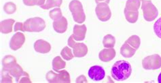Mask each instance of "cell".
Listing matches in <instances>:
<instances>
[{
  "label": "cell",
  "mask_w": 161,
  "mask_h": 83,
  "mask_svg": "<svg viewBox=\"0 0 161 83\" xmlns=\"http://www.w3.org/2000/svg\"><path fill=\"white\" fill-rule=\"evenodd\" d=\"M132 73V67L129 62L125 60L116 61L111 70V75L116 81H124L128 79Z\"/></svg>",
  "instance_id": "obj_1"
},
{
  "label": "cell",
  "mask_w": 161,
  "mask_h": 83,
  "mask_svg": "<svg viewBox=\"0 0 161 83\" xmlns=\"http://www.w3.org/2000/svg\"><path fill=\"white\" fill-rule=\"evenodd\" d=\"M141 3V0H127L124 10L127 22L131 24L137 22L139 17L138 10Z\"/></svg>",
  "instance_id": "obj_2"
},
{
  "label": "cell",
  "mask_w": 161,
  "mask_h": 83,
  "mask_svg": "<svg viewBox=\"0 0 161 83\" xmlns=\"http://www.w3.org/2000/svg\"><path fill=\"white\" fill-rule=\"evenodd\" d=\"M69 8L76 23L82 24L86 20V15L82 4L79 0H72L69 4Z\"/></svg>",
  "instance_id": "obj_3"
},
{
  "label": "cell",
  "mask_w": 161,
  "mask_h": 83,
  "mask_svg": "<svg viewBox=\"0 0 161 83\" xmlns=\"http://www.w3.org/2000/svg\"><path fill=\"white\" fill-rule=\"evenodd\" d=\"M143 18L147 22H152L158 16V10L150 0H141Z\"/></svg>",
  "instance_id": "obj_4"
},
{
  "label": "cell",
  "mask_w": 161,
  "mask_h": 83,
  "mask_svg": "<svg viewBox=\"0 0 161 83\" xmlns=\"http://www.w3.org/2000/svg\"><path fill=\"white\" fill-rule=\"evenodd\" d=\"M46 28V22L40 17H35L27 19L23 23V32H39L44 31Z\"/></svg>",
  "instance_id": "obj_5"
},
{
  "label": "cell",
  "mask_w": 161,
  "mask_h": 83,
  "mask_svg": "<svg viewBox=\"0 0 161 83\" xmlns=\"http://www.w3.org/2000/svg\"><path fill=\"white\" fill-rule=\"evenodd\" d=\"M46 80L50 83H69L70 75L66 70H60L58 73L50 70L46 75Z\"/></svg>",
  "instance_id": "obj_6"
},
{
  "label": "cell",
  "mask_w": 161,
  "mask_h": 83,
  "mask_svg": "<svg viewBox=\"0 0 161 83\" xmlns=\"http://www.w3.org/2000/svg\"><path fill=\"white\" fill-rule=\"evenodd\" d=\"M68 45L73 48V53L75 57H83L88 53V47L83 43H77L74 39L73 35H71L68 39Z\"/></svg>",
  "instance_id": "obj_7"
},
{
  "label": "cell",
  "mask_w": 161,
  "mask_h": 83,
  "mask_svg": "<svg viewBox=\"0 0 161 83\" xmlns=\"http://www.w3.org/2000/svg\"><path fill=\"white\" fill-rule=\"evenodd\" d=\"M142 66L145 70H158L161 68V57L158 54L148 56L143 59Z\"/></svg>",
  "instance_id": "obj_8"
},
{
  "label": "cell",
  "mask_w": 161,
  "mask_h": 83,
  "mask_svg": "<svg viewBox=\"0 0 161 83\" xmlns=\"http://www.w3.org/2000/svg\"><path fill=\"white\" fill-rule=\"evenodd\" d=\"M95 12L97 18L101 22H107L111 18L112 12L107 3L101 2L97 3Z\"/></svg>",
  "instance_id": "obj_9"
},
{
  "label": "cell",
  "mask_w": 161,
  "mask_h": 83,
  "mask_svg": "<svg viewBox=\"0 0 161 83\" xmlns=\"http://www.w3.org/2000/svg\"><path fill=\"white\" fill-rule=\"evenodd\" d=\"M88 75L94 81H102L105 76V72L103 67L100 66H93L88 70Z\"/></svg>",
  "instance_id": "obj_10"
},
{
  "label": "cell",
  "mask_w": 161,
  "mask_h": 83,
  "mask_svg": "<svg viewBox=\"0 0 161 83\" xmlns=\"http://www.w3.org/2000/svg\"><path fill=\"white\" fill-rule=\"evenodd\" d=\"M25 42V36L22 32H18L12 36L10 41V47L13 51L21 48Z\"/></svg>",
  "instance_id": "obj_11"
},
{
  "label": "cell",
  "mask_w": 161,
  "mask_h": 83,
  "mask_svg": "<svg viewBox=\"0 0 161 83\" xmlns=\"http://www.w3.org/2000/svg\"><path fill=\"white\" fill-rule=\"evenodd\" d=\"M73 37L76 41H82L86 37V27L85 24H82V25H78L75 24L74 27L73 31Z\"/></svg>",
  "instance_id": "obj_12"
},
{
  "label": "cell",
  "mask_w": 161,
  "mask_h": 83,
  "mask_svg": "<svg viewBox=\"0 0 161 83\" xmlns=\"http://www.w3.org/2000/svg\"><path fill=\"white\" fill-rule=\"evenodd\" d=\"M34 49L37 53L45 54L51 50V45L43 39H38L34 43Z\"/></svg>",
  "instance_id": "obj_13"
},
{
  "label": "cell",
  "mask_w": 161,
  "mask_h": 83,
  "mask_svg": "<svg viewBox=\"0 0 161 83\" xmlns=\"http://www.w3.org/2000/svg\"><path fill=\"white\" fill-rule=\"evenodd\" d=\"M116 56V50L114 48H105L99 53V60L104 62H109Z\"/></svg>",
  "instance_id": "obj_14"
},
{
  "label": "cell",
  "mask_w": 161,
  "mask_h": 83,
  "mask_svg": "<svg viewBox=\"0 0 161 83\" xmlns=\"http://www.w3.org/2000/svg\"><path fill=\"white\" fill-rule=\"evenodd\" d=\"M53 26L55 31L58 33L62 34V33L66 32L67 26H68V22H67L66 18L64 17V16H62L61 18L54 20Z\"/></svg>",
  "instance_id": "obj_15"
},
{
  "label": "cell",
  "mask_w": 161,
  "mask_h": 83,
  "mask_svg": "<svg viewBox=\"0 0 161 83\" xmlns=\"http://www.w3.org/2000/svg\"><path fill=\"white\" fill-rule=\"evenodd\" d=\"M15 21L14 19L4 20L0 23V31L3 34H9L13 31L12 27Z\"/></svg>",
  "instance_id": "obj_16"
},
{
  "label": "cell",
  "mask_w": 161,
  "mask_h": 83,
  "mask_svg": "<svg viewBox=\"0 0 161 83\" xmlns=\"http://www.w3.org/2000/svg\"><path fill=\"white\" fill-rule=\"evenodd\" d=\"M136 51V49L125 42L120 48V54L126 58H130L135 54Z\"/></svg>",
  "instance_id": "obj_17"
},
{
  "label": "cell",
  "mask_w": 161,
  "mask_h": 83,
  "mask_svg": "<svg viewBox=\"0 0 161 83\" xmlns=\"http://www.w3.org/2000/svg\"><path fill=\"white\" fill-rule=\"evenodd\" d=\"M53 68L55 72H58L66 67V62L60 56L55 57L53 60Z\"/></svg>",
  "instance_id": "obj_18"
},
{
  "label": "cell",
  "mask_w": 161,
  "mask_h": 83,
  "mask_svg": "<svg viewBox=\"0 0 161 83\" xmlns=\"http://www.w3.org/2000/svg\"><path fill=\"white\" fill-rule=\"evenodd\" d=\"M16 63H17V61H16V59L15 58V57L11 55L6 56L2 60L3 67L4 69H6V70L10 68Z\"/></svg>",
  "instance_id": "obj_19"
},
{
  "label": "cell",
  "mask_w": 161,
  "mask_h": 83,
  "mask_svg": "<svg viewBox=\"0 0 161 83\" xmlns=\"http://www.w3.org/2000/svg\"><path fill=\"white\" fill-rule=\"evenodd\" d=\"M63 0H46L43 6H40L43 10H48L53 7H60L62 5Z\"/></svg>",
  "instance_id": "obj_20"
},
{
  "label": "cell",
  "mask_w": 161,
  "mask_h": 83,
  "mask_svg": "<svg viewBox=\"0 0 161 83\" xmlns=\"http://www.w3.org/2000/svg\"><path fill=\"white\" fill-rule=\"evenodd\" d=\"M116 44L115 37L110 34H108L104 37L103 39V45L105 48H114Z\"/></svg>",
  "instance_id": "obj_21"
},
{
  "label": "cell",
  "mask_w": 161,
  "mask_h": 83,
  "mask_svg": "<svg viewBox=\"0 0 161 83\" xmlns=\"http://www.w3.org/2000/svg\"><path fill=\"white\" fill-rule=\"evenodd\" d=\"M125 42L129 44L130 46H132L135 49L137 50V49L139 48V46H140L141 39L139 38V37L134 35L130 36L129 38L125 41Z\"/></svg>",
  "instance_id": "obj_22"
},
{
  "label": "cell",
  "mask_w": 161,
  "mask_h": 83,
  "mask_svg": "<svg viewBox=\"0 0 161 83\" xmlns=\"http://www.w3.org/2000/svg\"><path fill=\"white\" fill-rule=\"evenodd\" d=\"M61 56L65 60L69 61L74 57V55L71 49L68 47H65L61 51Z\"/></svg>",
  "instance_id": "obj_23"
},
{
  "label": "cell",
  "mask_w": 161,
  "mask_h": 83,
  "mask_svg": "<svg viewBox=\"0 0 161 83\" xmlns=\"http://www.w3.org/2000/svg\"><path fill=\"white\" fill-rule=\"evenodd\" d=\"M3 11L8 14H12L16 11V6L13 2H7L3 6Z\"/></svg>",
  "instance_id": "obj_24"
},
{
  "label": "cell",
  "mask_w": 161,
  "mask_h": 83,
  "mask_svg": "<svg viewBox=\"0 0 161 83\" xmlns=\"http://www.w3.org/2000/svg\"><path fill=\"white\" fill-rule=\"evenodd\" d=\"M12 77L10 73L8 72L6 70L3 69L2 71V83H12L13 82V79H12Z\"/></svg>",
  "instance_id": "obj_25"
},
{
  "label": "cell",
  "mask_w": 161,
  "mask_h": 83,
  "mask_svg": "<svg viewBox=\"0 0 161 83\" xmlns=\"http://www.w3.org/2000/svg\"><path fill=\"white\" fill-rule=\"evenodd\" d=\"M49 16L50 18L53 20H56L61 18L63 16L61 10L59 7L54 8V9H53L49 12Z\"/></svg>",
  "instance_id": "obj_26"
},
{
  "label": "cell",
  "mask_w": 161,
  "mask_h": 83,
  "mask_svg": "<svg viewBox=\"0 0 161 83\" xmlns=\"http://www.w3.org/2000/svg\"><path fill=\"white\" fill-rule=\"evenodd\" d=\"M25 5L28 6H42L46 3V0H23Z\"/></svg>",
  "instance_id": "obj_27"
},
{
  "label": "cell",
  "mask_w": 161,
  "mask_h": 83,
  "mask_svg": "<svg viewBox=\"0 0 161 83\" xmlns=\"http://www.w3.org/2000/svg\"><path fill=\"white\" fill-rule=\"evenodd\" d=\"M154 32L158 38L161 39V17L154 24Z\"/></svg>",
  "instance_id": "obj_28"
},
{
  "label": "cell",
  "mask_w": 161,
  "mask_h": 83,
  "mask_svg": "<svg viewBox=\"0 0 161 83\" xmlns=\"http://www.w3.org/2000/svg\"><path fill=\"white\" fill-rule=\"evenodd\" d=\"M14 31H23V23L22 22H16L14 27Z\"/></svg>",
  "instance_id": "obj_29"
},
{
  "label": "cell",
  "mask_w": 161,
  "mask_h": 83,
  "mask_svg": "<svg viewBox=\"0 0 161 83\" xmlns=\"http://www.w3.org/2000/svg\"><path fill=\"white\" fill-rule=\"evenodd\" d=\"M76 83H82V82H88V81L86 80V77L84 75H81L77 78L76 79Z\"/></svg>",
  "instance_id": "obj_30"
},
{
  "label": "cell",
  "mask_w": 161,
  "mask_h": 83,
  "mask_svg": "<svg viewBox=\"0 0 161 83\" xmlns=\"http://www.w3.org/2000/svg\"><path fill=\"white\" fill-rule=\"evenodd\" d=\"M110 2V0H95V2L97 3H101V2H105L107 3H109Z\"/></svg>",
  "instance_id": "obj_31"
},
{
  "label": "cell",
  "mask_w": 161,
  "mask_h": 83,
  "mask_svg": "<svg viewBox=\"0 0 161 83\" xmlns=\"http://www.w3.org/2000/svg\"><path fill=\"white\" fill-rule=\"evenodd\" d=\"M158 82L159 83H161V72L160 73V74L158 75Z\"/></svg>",
  "instance_id": "obj_32"
}]
</instances>
